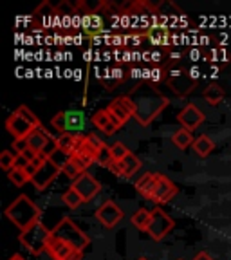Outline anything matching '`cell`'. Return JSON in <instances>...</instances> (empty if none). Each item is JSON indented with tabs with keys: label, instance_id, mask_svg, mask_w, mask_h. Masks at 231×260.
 Here are the masks:
<instances>
[{
	"label": "cell",
	"instance_id": "cell-29",
	"mask_svg": "<svg viewBox=\"0 0 231 260\" xmlns=\"http://www.w3.org/2000/svg\"><path fill=\"white\" fill-rule=\"evenodd\" d=\"M109 148H110V154H112V159H114V161H123V159H125L126 155L130 154V150L126 148L125 145H123L121 141L112 143V145H110Z\"/></svg>",
	"mask_w": 231,
	"mask_h": 260
},
{
	"label": "cell",
	"instance_id": "cell-18",
	"mask_svg": "<svg viewBox=\"0 0 231 260\" xmlns=\"http://www.w3.org/2000/svg\"><path fill=\"white\" fill-rule=\"evenodd\" d=\"M159 175L161 174H154V172H150V174L141 175V177L136 181V190H138L145 199H150L152 197V193H154V190H155V184H157Z\"/></svg>",
	"mask_w": 231,
	"mask_h": 260
},
{
	"label": "cell",
	"instance_id": "cell-40",
	"mask_svg": "<svg viewBox=\"0 0 231 260\" xmlns=\"http://www.w3.org/2000/svg\"><path fill=\"white\" fill-rule=\"evenodd\" d=\"M190 76L193 78L195 81L199 80V69H197V67H191V69H190Z\"/></svg>",
	"mask_w": 231,
	"mask_h": 260
},
{
	"label": "cell",
	"instance_id": "cell-38",
	"mask_svg": "<svg viewBox=\"0 0 231 260\" xmlns=\"http://www.w3.org/2000/svg\"><path fill=\"white\" fill-rule=\"evenodd\" d=\"M109 170L112 172L114 175H123V168H121V161H112L109 165Z\"/></svg>",
	"mask_w": 231,
	"mask_h": 260
},
{
	"label": "cell",
	"instance_id": "cell-17",
	"mask_svg": "<svg viewBox=\"0 0 231 260\" xmlns=\"http://www.w3.org/2000/svg\"><path fill=\"white\" fill-rule=\"evenodd\" d=\"M145 37L154 45H161V47H168V45L172 44V40H174V38H172V32L168 31V27H164V25H154V27H150L145 32Z\"/></svg>",
	"mask_w": 231,
	"mask_h": 260
},
{
	"label": "cell",
	"instance_id": "cell-5",
	"mask_svg": "<svg viewBox=\"0 0 231 260\" xmlns=\"http://www.w3.org/2000/svg\"><path fill=\"white\" fill-rule=\"evenodd\" d=\"M51 237H53L51 230L40 220V222L32 224L31 228L20 232L18 240H20V244L31 253V255L38 256L44 251H47V244H49V240H51Z\"/></svg>",
	"mask_w": 231,
	"mask_h": 260
},
{
	"label": "cell",
	"instance_id": "cell-36",
	"mask_svg": "<svg viewBox=\"0 0 231 260\" xmlns=\"http://www.w3.org/2000/svg\"><path fill=\"white\" fill-rule=\"evenodd\" d=\"M87 139H89V143L94 146V148H96V150H102L103 146H107L105 143L102 141V138H100V136H96V134H87Z\"/></svg>",
	"mask_w": 231,
	"mask_h": 260
},
{
	"label": "cell",
	"instance_id": "cell-16",
	"mask_svg": "<svg viewBox=\"0 0 231 260\" xmlns=\"http://www.w3.org/2000/svg\"><path fill=\"white\" fill-rule=\"evenodd\" d=\"M53 139V136L49 134L47 130L44 128V126H40L38 130H35L31 136L27 138V146L31 148L35 154H42L44 152V148L49 145V141Z\"/></svg>",
	"mask_w": 231,
	"mask_h": 260
},
{
	"label": "cell",
	"instance_id": "cell-8",
	"mask_svg": "<svg viewBox=\"0 0 231 260\" xmlns=\"http://www.w3.org/2000/svg\"><path fill=\"white\" fill-rule=\"evenodd\" d=\"M107 110H109L110 121H112V125L118 130L121 128L130 118L136 116V107L128 96H118L116 100H112V102L109 103V107H107Z\"/></svg>",
	"mask_w": 231,
	"mask_h": 260
},
{
	"label": "cell",
	"instance_id": "cell-39",
	"mask_svg": "<svg viewBox=\"0 0 231 260\" xmlns=\"http://www.w3.org/2000/svg\"><path fill=\"white\" fill-rule=\"evenodd\" d=\"M193 260H213V258H211V255H210V253L203 251V253H199V255L195 256Z\"/></svg>",
	"mask_w": 231,
	"mask_h": 260
},
{
	"label": "cell",
	"instance_id": "cell-27",
	"mask_svg": "<svg viewBox=\"0 0 231 260\" xmlns=\"http://www.w3.org/2000/svg\"><path fill=\"white\" fill-rule=\"evenodd\" d=\"M8 177L15 186H24L25 183H31V175L27 174V170L24 168H13L11 172H8Z\"/></svg>",
	"mask_w": 231,
	"mask_h": 260
},
{
	"label": "cell",
	"instance_id": "cell-13",
	"mask_svg": "<svg viewBox=\"0 0 231 260\" xmlns=\"http://www.w3.org/2000/svg\"><path fill=\"white\" fill-rule=\"evenodd\" d=\"M177 191H179V188L172 183L170 179L164 177V175H159L157 184H155V190H154V193H152L150 201L157 204V206H161V204L170 203L175 195H177Z\"/></svg>",
	"mask_w": 231,
	"mask_h": 260
},
{
	"label": "cell",
	"instance_id": "cell-25",
	"mask_svg": "<svg viewBox=\"0 0 231 260\" xmlns=\"http://www.w3.org/2000/svg\"><path fill=\"white\" fill-rule=\"evenodd\" d=\"M150 219H152V211L141 208V210H138L134 215H132V224H134L138 230H141V232H146L148 226H150Z\"/></svg>",
	"mask_w": 231,
	"mask_h": 260
},
{
	"label": "cell",
	"instance_id": "cell-31",
	"mask_svg": "<svg viewBox=\"0 0 231 260\" xmlns=\"http://www.w3.org/2000/svg\"><path fill=\"white\" fill-rule=\"evenodd\" d=\"M15 159H16V154L9 150H4L0 154V167L4 168L6 172H11L15 168Z\"/></svg>",
	"mask_w": 231,
	"mask_h": 260
},
{
	"label": "cell",
	"instance_id": "cell-12",
	"mask_svg": "<svg viewBox=\"0 0 231 260\" xmlns=\"http://www.w3.org/2000/svg\"><path fill=\"white\" fill-rule=\"evenodd\" d=\"M58 174H61V170L51 161V159H47L44 167L38 168L37 174L31 177V184L37 188V190H45V188L58 177Z\"/></svg>",
	"mask_w": 231,
	"mask_h": 260
},
{
	"label": "cell",
	"instance_id": "cell-6",
	"mask_svg": "<svg viewBox=\"0 0 231 260\" xmlns=\"http://www.w3.org/2000/svg\"><path fill=\"white\" fill-rule=\"evenodd\" d=\"M51 123H53V126L60 134L83 136V130L87 126V116L80 109H69L54 114Z\"/></svg>",
	"mask_w": 231,
	"mask_h": 260
},
{
	"label": "cell",
	"instance_id": "cell-14",
	"mask_svg": "<svg viewBox=\"0 0 231 260\" xmlns=\"http://www.w3.org/2000/svg\"><path fill=\"white\" fill-rule=\"evenodd\" d=\"M177 119H179V123L183 125V128H186L191 132V130H195L197 126L203 125V121L206 119V116H204L203 110L197 109L193 103H188V105L179 112Z\"/></svg>",
	"mask_w": 231,
	"mask_h": 260
},
{
	"label": "cell",
	"instance_id": "cell-20",
	"mask_svg": "<svg viewBox=\"0 0 231 260\" xmlns=\"http://www.w3.org/2000/svg\"><path fill=\"white\" fill-rule=\"evenodd\" d=\"M92 125L96 126L97 130H102L103 134L110 136L116 132V126L112 125V121H110V116H109V110L107 109H102V110H97V112L92 114Z\"/></svg>",
	"mask_w": 231,
	"mask_h": 260
},
{
	"label": "cell",
	"instance_id": "cell-21",
	"mask_svg": "<svg viewBox=\"0 0 231 260\" xmlns=\"http://www.w3.org/2000/svg\"><path fill=\"white\" fill-rule=\"evenodd\" d=\"M224 96H226V92H224V89L219 85V83H210L203 92V98L210 103L211 107L219 105V103L224 100Z\"/></svg>",
	"mask_w": 231,
	"mask_h": 260
},
{
	"label": "cell",
	"instance_id": "cell-24",
	"mask_svg": "<svg viewBox=\"0 0 231 260\" xmlns=\"http://www.w3.org/2000/svg\"><path fill=\"white\" fill-rule=\"evenodd\" d=\"M121 168H123V177H132V175L141 168V159L130 152V154L121 161Z\"/></svg>",
	"mask_w": 231,
	"mask_h": 260
},
{
	"label": "cell",
	"instance_id": "cell-37",
	"mask_svg": "<svg viewBox=\"0 0 231 260\" xmlns=\"http://www.w3.org/2000/svg\"><path fill=\"white\" fill-rule=\"evenodd\" d=\"M29 167V159L27 157H24L22 154H18L16 155V159H15V168H27Z\"/></svg>",
	"mask_w": 231,
	"mask_h": 260
},
{
	"label": "cell",
	"instance_id": "cell-4",
	"mask_svg": "<svg viewBox=\"0 0 231 260\" xmlns=\"http://www.w3.org/2000/svg\"><path fill=\"white\" fill-rule=\"evenodd\" d=\"M51 233H53L54 239H60V240H63V242L71 244L78 251H85L87 246L90 244L89 235H87L85 232H81L80 226H78L76 222H73V219H69V217H63V219L51 230Z\"/></svg>",
	"mask_w": 231,
	"mask_h": 260
},
{
	"label": "cell",
	"instance_id": "cell-30",
	"mask_svg": "<svg viewBox=\"0 0 231 260\" xmlns=\"http://www.w3.org/2000/svg\"><path fill=\"white\" fill-rule=\"evenodd\" d=\"M145 76L150 80V83L154 85V83H157V81H162L167 80V69L164 67H154V69L150 71H145Z\"/></svg>",
	"mask_w": 231,
	"mask_h": 260
},
{
	"label": "cell",
	"instance_id": "cell-15",
	"mask_svg": "<svg viewBox=\"0 0 231 260\" xmlns=\"http://www.w3.org/2000/svg\"><path fill=\"white\" fill-rule=\"evenodd\" d=\"M74 251H78V249H74L71 244L63 242V240L54 239V237H51L47 244V253L53 256V260H67Z\"/></svg>",
	"mask_w": 231,
	"mask_h": 260
},
{
	"label": "cell",
	"instance_id": "cell-10",
	"mask_svg": "<svg viewBox=\"0 0 231 260\" xmlns=\"http://www.w3.org/2000/svg\"><path fill=\"white\" fill-rule=\"evenodd\" d=\"M123 217H125V213L114 201H107L96 210V219L105 228H116L123 220Z\"/></svg>",
	"mask_w": 231,
	"mask_h": 260
},
{
	"label": "cell",
	"instance_id": "cell-11",
	"mask_svg": "<svg viewBox=\"0 0 231 260\" xmlns=\"http://www.w3.org/2000/svg\"><path fill=\"white\" fill-rule=\"evenodd\" d=\"M73 188L78 191V193L83 197L85 203L92 201L100 191H102V184L97 183L96 179L89 174V172H83L76 181H73Z\"/></svg>",
	"mask_w": 231,
	"mask_h": 260
},
{
	"label": "cell",
	"instance_id": "cell-2",
	"mask_svg": "<svg viewBox=\"0 0 231 260\" xmlns=\"http://www.w3.org/2000/svg\"><path fill=\"white\" fill-rule=\"evenodd\" d=\"M4 213L20 232L31 228L32 224L40 222V217H42V210L37 206V203L25 193L18 195V197L6 208Z\"/></svg>",
	"mask_w": 231,
	"mask_h": 260
},
{
	"label": "cell",
	"instance_id": "cell-9",
	"mask_svg": "<svg viewBox=\"0 0 231 260\" xmlns=\"http://www.w3.org/2000/svg\"><path fill=\"white\" fill-rule=\"evenodd\" d=\"M174 226H175L174 219H172L161 206H155L154 210H152L150 226H148L146 233H148L154 240H162L172 230H174Z\"/></svg>",
	"mask_w": 231,
	"mask_h": 260
},
{
	"label": "cell",
	"instance_id": "cell-35",
	"mask_svg": "<svg viewBox=\"0 0 231 260\" xmlns=\"http://www.w3.org/2000/svg\"><path fill=\"white\" fill-rule=\"evenodd\" d=\"M13 148H15V154H24L25 150H27V139H15V143H13Z\"/></svg>",
	"mask_w": 231,
	"mask_h": 260
},
{
	"label": "cell",
	"instance_id": "cell-19",
	"mask_svg": "<svg viewBox=\"0 0 231 260\" xmlns=\"http://www.w3.org/2000/svg\"><path fill=\"white\" fill-rule=\"evenodd\" d=\"M97 78H100L102 85L105 87L107 90H112V89H116L118 85H121L123 81H125L126 74L123 73V71L119 69V67H116V69L105 71L103 74H97Z\"/></svg>",
	"mask_w": 231,
	"mask_h": 260
},
{
	"label": "cell",
	"instance_id": "cell-41",
	"mask_svg": "<svg viewBox=\"0 0 231 260\" xmlns=\"http://www.w3.org/2000/svg\"><path fill=\"white\" fill-rule=\"evenodd\" d=\"M9 260H25V258H24V256H22V255H18V253H16V255H13Z\"/></svg>",
	"mask_w": 231,
	"mask_h": 260
},
{
	"label": "cell",
	"instance_id": "cell-28",
	"mask_svg": "<svg viewBox=\"0 0 231 260\" xmlns=\"http://www.w3.org/2000/svg\"><path fill=\"white\" fill-rule=\"evenodd\" d=\"M56 143H58V150H61V152H65V154L73 155L74 145H76V136H73V134H60L56 138Z\"/></svg>",
	"mask_w": 231,
	"mask_h": 260
},
{
	"label": "cell",
	"instance_id": "cell-42",
	"mask_svg": "<svg viewBox=\"0 0 231 260\" xmlns=\"http://www.w3.org/2000/svg\"><path fill=\"white\" fill-rule=\"evenodd\" d=\"M139 260H146V258H139Z\"/></svg>",
	"mask_w": 231,
	"mask_h": 260
},
{
	"label": "cell",
	"instance_id": "cell-32",
	"mask_svg": "<svg viewBox=\"0 0 231 260\" xmlns=\"http://www.w3.org/2000/svg\"><path fill=\"white\" fill-rule=\"evenodd\" d=\"M112 161H114V159H112V154H110V148H109V146H103L102 150H97V154H96V162L100 165V167L109 168V165H110Z\"/></svg>",
	"mask_w": 231,
	"mask_h": 260
},
{
	"label": "cell",
	"instance_id": "cell-7",
	"mask_svg": "<svg viewBox=\"0 0 231 260\" xmlns=\"http://www.w3.org/2000/svg\"><path fill=\"white\" fill-rule=\"evenodd\" d=\"M172 90H174L177 96L184 98L195 89L197 81L190 76V71L183 69V67H172V69H167V80Z\"/></svg>",
	"mask_w": 231,
	"mask_h": 260
},
{
	"label": "cell",
	"instance_id": "cell-34",
	"mask_svg": "<svg viewBox=\"0 0 231 260\" xmlns=\"http://www.w3.org/2000/svg\"><path fill=\"white\" fill-rule=\"evenodd\" d=\"M208 60H210V61H227V53L224 51L222 47L213 49V51L208 54Z\"/></svg>",
	"mask_w": 231,
	"mask_h": 260
},
{
	"label": "cell",
	"instance_id": "cell-26",
	"mask_svg": "<svg viewBox=\"0 0 231 260\" xmlns=\"http://www.w3.org/2000/svg\"><path fill=\"white\" fill-rule=\"evenodd\" d=\"M61 201H63L65 206L71 208V210H76V208H80L81 204L85 203V201H83V197H81V195L78 193V191L74 190L73 186H71L69 190H67L63 195H61Z\"/></svg>",
	"mask_w": 231,
	"mask_h": 260
},
{
	"label": "cell",
	"instance_id": "cell-3",
	"mask_svg": "<svg viewBox=\"0 0 231 260\" xmlns=\"http://www.w3.org/2000/svg\"><path fill=\"white\" fill-rule=\"evenodd\" d=\"M40 126L42 123L38 119V116L25 105H20L6 119V128L15 139H27Z\"/></svg>",
	"mask_w": 231,
	"mask_h": 260
},
{
	"label": "cell",
	"instance_id": "cell-23",
	"mask_svg": "<svg viewBox=\"0 0 231 260\" xmlns=\"http://www.w3.org/2000/svg\"><path fill=\"white\" fill-rule=\"evenodd\" d=\"M172 141H174V145L177 146L179 150H186L188 146H193L195 138L191 136L190 130L181 128V130H177L174 136H172Z\"/></svg>",
	"mask_w": 231,
	"mask_h": 260
},
{
	"label": "cell",
	"instance_id": "cell-33",
	"mask_svg": "<svg viewBox=\"0 0 231 260\" xmlns=\"http://www.w3.org/2000/svg\"><path fill=\"white\" fill-rule=\"evenodd\" d=\"M61 174H65L69 179H73V181H76V179L80 177V175L83 174V172H81L73 161H69L63 168H61Z\"/></svg>",
	"mask_w": 231,
	"mask_h": 260
},
{
	"label": "cell",
	"instance_id": "cell-1",
	"mask_svg": "<svg viewBox=\"0 0 231 260\" xmlns=\"http://www.w3.org/2000/svg\"><path fill=\"white\" fill-rule=\"evenodd\" d=\"M126 96L132 100V103H134V107H136L134 118L138 119V123L143 126L150 125L159 114L168 107V98L164 96L157 87L152 85L150 81L134 87V89L130 90V94H126Z\"/></svg>",
	"mask_w": 231,
	"mask_h": 260
},
{
	"label": "cell",
	"instance_id": "cell-22",
	"mask_svg": "<svg viewBox=\"0 0 231 260\" xmlns=\"http://www.w3.org/2000/svg\"><path fill=\"white\" fill-rule=\"evenodd\" d=\"M213 148H215V143H213V139L210 138V136L203 134L199 136V138H195L193 141V150L197 155H201V157H206V155H210L211 152H213Z\"/></svg>",
	"mask_w": 231,
	"mask_h": 260
}]
</instances>
